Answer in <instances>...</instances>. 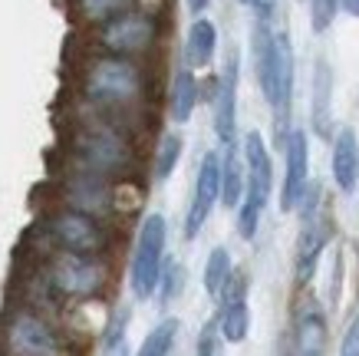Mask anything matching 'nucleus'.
I'll use <instances>...</instances> for the list:
<instances>
[{
  "mask_svg": "<svg viewBox=\"0 0 359 356\" xmlns=\"http://www.w3.org/2000/svg\"><path fill=\"white\" fill-rule=\"evenodd\" d=\"M83 99L96 109L99 116H122L142 103L145 96V73L129 56L102 53L89 60L83 70Z\"/></svg>",
  "mask_w": 359,
  "mask_h": 356,
  "instance_id": "1",
  "label": "nucleus"
},
{
  "mask_svg": "<svg viewBox=\"0 0 359 356\" xmlns=\"http://www.w3.org/2000/svg\"><path fill=\"white\" fill-rule=\"evenodd\" d=\"M69 152L76 169H89L106 178H122L135 169V145L126 136V129L109 116L79 122L76 132L69 136Z\"/></svg>",
  "mask_w": 359,
  "mask_h": 356,
  "instance_id": "2",
  "label": "nucleus"
},
{
  "mask_svg": "<svg viewBox=\"0 0 359 356\" xmlns=\"http://www.w3.org/2000/svg\"><path fill=\"white\" fill-rule=\"evenodd\" d=\"M40 284L50 301H93L109 284L102 254H73L56 248L40 270Z\"/></svg>",
  "mask_w": 359,
  "mask_h": 356,
  "instance_id": "3",
  "label": "nucleus"
},
{
  "mask_svg": "<svg viewBox=\"0 0 359 356\" xmlns=\"http://www.w3.org/2000/svg\"><path fill=\"white\" fill-rule=\"evenodd\" d=\"M158 33H162V27H158L155 13L129 7V11L116 13L109 20L96 23V46L102 53L135 60V56H145L158 44Z\"/></svg>",
  "mask_w": 359,
  "mask_h": 356,
  "instance_id": "4",
  "label": "nucleus"
},
{
  "mask_svg": "<svg viewBox=\"0 0 359 356\" xmlns=\"http://www.w3.org/2000/svg\"><path fill=\"white\" fill-rule=\"evenodd\" d=\"M165 241H168V221L165 215H149L135 235L129 264V287L135 301H149L158 287V274L165 264Z\"/></svg>",
  "mask_w": 359,
  "mask_h": 356,
  "instance_id": "5",
  "label": "nucleus"
},
{
  "mask_svg": "<svg viewBox=\"0 0 359 356\" xmlns=\"http://www.w3.org/2000/svg\"><path fill=\"white\" fill-rule=\"evenodd\" d=\"M4 356H66L53 324L36 310H13L0 330Z\"/></svg>",
  "mask_w": 359,
  "mask_h": 356,
  "instance_id": "6",
  "label": "nucleus"
},
{
  "mask_svg": "<svg viewBox=\"0 0 359 356\" xmlns=\"http://www.w3.org/2000/svg\"><path fill=\"white\" fill-rule=\"evenodd\" d=\"M43 231L53 248L73 251V254H106V248H109V231L102 225V218L83 215L76 208L53 211L46 218Z\"/></svg>",
  "mask_w": 359,
  "mask_h": 356,
  "instance_id": "7",
  "label": "nucleus"
},
{
  "mask_svg": "<svg viewBox=\"0 0 359 356\" xmlns=\"http://www.w3.org/2000/svg\"><path fill=\"white\" fill-rule=\"evenodd\" d=\"M60 195H63V208H76V211L93 218H106L116 208L112 178L89 172V169H76V165H73V172H66Z\"/></svg>",
  "mask_w": 359,
  "mask_h": 356,
  "instance_id": "8",
  "label": "nucleus"
},
{
  "mask_svg": "<svg viewBox=\"0 0 359 356\" xmlns=\"http://www.w3.org/2000/svg\"><path fill=\"white\" fill-rule=\"evenodd\" d=\"M218 195H221V162H218V152H205V159L198 165L195 175V192H191V205H188L185 215V237L195 241L198 231L205 228L208 215L215 211L218 205Z\"/></svg>",
  "mask_w": 359,
  "mask_h": 356,
  "instance_id": "9",
  "label": "nucleus"
},
{
  "mask_svg": "<svg viewBox=\"0 0 359 356\" xmlns=\"http://www.w3.org/2000/svg\"><path fill=\"white\" fill-rule=\"evenodd\" d=\"M273 192V165L271 152L264 145L261 132H248L244 136V202L257 208H267Z\"/></svg>",
  "mask_w": 359,
  "mask_h": 356,
  "instance_id": "10",
  "label": "nucleus"
},
{
  "mask_svg": "<svg viewBox=\"0 0 359 356\" xmlns=\"http://www.w3.org/2000/svg\"><path fill=\"white\" fill-rule=\"evenodd\" d=\"M221 313H218V336L228 343H241L250 330V310H248V274H231L228 284L218 294Z\"/></svg>",
  "mask_w": 359,
  "mask_h": 356,
  "instance_id": "11",
  "label": "nucleus"
},
{
  "mask_svg": "<svg viewBox=\"0 0 359 356\" xmlns=\"http://www.w3.org/2000/svg\"><path fill=\"white\" fill-rule=\"evenodd\" d=\"M215 136L221 145L238 139V53H228L224 73L215 79Z\"/></svg>",
  "mask_w": 359,
  "mask_h": 356,
  "instance_id": "12",
  "label": "nucleus"
},
{
  "mask_svg": "<svg viewBox=\"0 0 359 356\" xmlns=\"http://www.w3.org/2000/svg\"><path fill=\"white\" fill-rule=\"evenodd\" d=\"M283 152H287V175H283L280 211H294L297 202H300V192L306 185V172H310V142H306V132L304 129L287 132Z\"/></svg>",
  "mask_w": 359,
  "mask_h": 356,
  "instance_id": "13",
  "label": "nucleus"
},
{
  "mask_svg": "<svg viewBox=\"0 0 359 356\" xmlns=\"http://www.w3.org/2000/svg\"><path fill=\"white\" fill-rule=\"evenodd\" d=\"M330 235H333V225L327 218L310 215L304 218V228H300V241H297V281L306 284L313 277L316 261H320V251L327 248Z\"/></svg>",
  "mask_w": 359,
  "mask_h": 356,
  "instance_id": "14",
  "label": "nucleus"
},
{
  "mask_svg": "<svg viewBox=\"0 0 359 356\" xmlns=\"http://www.w3.org/2000/svg\"><path fill=\"white\" fill-rule=\"evenodd\" d=\"M333 178L343 192H356L359 182V142L353 129H339L333 142Z\"/></svg>",
  "mask_w": 359,
  "mask_h": 356,
  "instance_id": "15",
  "label": "nucleus"
},
{
  "mask_svg": "<svg viewBox=\"0 0 359 356\" xmlns=\"http://www.w3.org/2000/svg\"><path fill=\"white\" fill-rule=\"evenodd\" d=\"M215 50H218V27L205 20V17H195V23L188 27L185 37V66L205 70L215 60Z\"/></svg>",
  "mask_w": 359,
  "mask_h": 356,
  "instance_id": "16",
  "label": "nucleus"
},
{
  "mask_svg": "<svg viewBox=\"0 0 359 356\" xmlns=\"http://www.w3.org/2000/svg\"><path fill=\"white\" fill-rule=\"evenodd\" d=\"M221 162V195L218 202L224 208H238L241 198H244V162H241L238 142H228L224 152L218 155Z\"/></svg>",
  "mask_w": 359,
  "mask_h": 356,
  "instance_id": "17",
  "label": "nucleus"
},
{
  "mask_svg": "<svg viewBox=\"0 0 359 356\" xmlns=\"http://www.w3.org/2000/svg\"><path fill=\"white\" fill-rule=\"evenodd\" d=\"M198 106V79L191 66H182L172 79V93H168V112H172V122H188L191 112Z\"/></svg>",
  "mask_w": 359,
  "mask_h": 356,
  "instance_id": "18",
  "label": "nucleus"
},
{
  "mask_svg": "<svg viewBox=\"0 0 359 356\" xmlns=\"http://www.w3.org/2000/svg\"><path fill=\"white\" fill-rule=\"evenodd\" d=\"M323 353H327V317H323V310L310 307L297 320V356H323Z\"/></svg>",
  "mask_w": 359,
  "mask_h": 356,
  "instance_id": "19",
  "label": "nucleus"
},
{
  "mask_svg": "<svg viewBox=\"0 0 359 356\" xmlns=\"http://www.w3.org/2000/svg\"><path fill=\"white\" fill-rule=\"evenodd\" d=\"M330 93H333V76L323 60H316L313 73V129L316 136L330 139Z\"/></svg>",
  "mask_w": 359,
  "mask_h": 356,
  "instance_id": "20",
  "label": "nucleus"
},
{
  "mask_svg": "<svg viewBox=\"0 0 359 356\" xmlns=\"http://www.w3.org/2000/svg\"><path fill=\"white\" fill-rule=\"evenodd\" d=\"M178 330H182V324H178L175 317H165L162 324L142 340V346L135 350V356H172V346H175V340H178Z\"/></svg>",
  "mask_w": 359,
  "mask_h": 356,
  "instance_id": "21",
  "label": "nucleus"
},
{
  "mask_svg": "<svg viewBox=\"0 0 359 356\" xmlns=\"http://www.w3.org/2000/svg\"><path fill=\"white\" fill-rule=\"evenodd\" d=\"M182 149H185V139L178 132H165L162 142H158V152H155V178L158 182H168L175 172V165L182 159Z\"/></svg>",
  "mask_w": 359,
  "mask_h": 356,
  "instance_id": "22",
  "label": "nucleus"
},
{
  "mask_svg": "<svg viewBox=\"0 0 359 356\" xmlns=\"http://www.w3.org/2000/svg\"><path fill=\"white\" fill-rule=\"evenodd\" d=\"M231 274H234V268H231L228 248H215L208 254V264H205V291L211 294V297H218Z\"/></svg>",
  "mask_w": 359,
  "mask_h": 356,
  "instance_id": "23",
  "label": "nucleus"
},
{
  "mask_svg": "<svg viewBox=\"0 0 359 356\" xmlns=\"http://www.w3.org/2000/svg\"><path fill=\"white\" fill-rule=\"evenodd\" d=\"M135 0H76V11L83 20L89 23H102L109 20V17H116V13L129 11Z\"/></svg>",
  "mask_w": 359,
  "mask_h": 356,
  "instance_id": "24",
  "label": "nucleus"
},
{
  "mask_svg": "<svg viewBox=\"0 0 359 356\" xmlns=\"http://www.w3.org/2000/svg\"><path fill=\"white\" fill-rule=\"evenodd\" d=\"M178 287H182V268L175 264V261H165L162 264V274H158V297H162V303H168L178 294Z\"/></svg>",
  "mask_w": 359,
  "mask_h": 356,
  "instance_id": "25",
  "label": "nucleus"
},
{
  "mask_svg": "<svg viewBox=\"0 0 359 356\" xmlns=\"http://www.w3.org/2000/svg\"><path fill=\"white\" fill-rule=\"evenodd\" d=\"M261 211H264V208L250 205V202H244V198H241V205H238V235L244 237V241H254L257 225H261Z\"/></svg>",
  "mask_w": 359,
  "mask_h": 356,
  "instance_id": "26",
  "label": "nucleus"
},
{
  "mask_svg": "<svg viewBox=\"0 0 359 356\" xmlns=\"http://www.w3.org/2000/svg\"><path fill=\"white\" fill-rule=\"evenodd\" d=\"M310 11H313V30L323 33L333 23V13H337V0H310Z\"/></svg>",
  "mask_w": 359,
  "mask_h": 356,
  "instance_id": "27",
  "label": "nucleus"
},
{
  "mask_svg": "<svg viewBox=\"0 0 359 356\" xmlns=\"http://www.w3.org/2000/svg\"><path fill=\"white\" fill-rule=\"evenodd\" d=\"M218 353V324L208 320L205 330L198 334V343H195V356H215Z\"/></svg>",
  "mask_w": 359,
  "mask_h": 356,
  "instance_id": "28",
  "label": "nucleus"
},
{
  "mask_svg": "<svg viewBox=\"0 0 359 356\" xmlns=\"http://www.w3.org/2000/svg\"><path fill=\"white\" fill-rule=\"evenodd\" d=\"M339 356H359V317L349 324L343 343H339Z\"/></svg>",
  "mask_w": 359,
  "mask_h": 356,
  "instance_id": "29",
  "label": "nucleus"
},
{
  "mask_svg": "<svg viewBox=\"0 0 359 356\" xmlns=\"http://www.w3.org/2000/svg\"><path fill=\"white\" fill-rule=\"evenodd\" d=\"M250 11L257 13V20H267L271 23V17L277 13V0H244Z\"/></svg>",
  "mask_w": 359,
  "mask_h": 356,
  "instance_id": "30",
  "label": "nucleus"
},
{
  "mask_svg": "<svg viewBox=\"0 0 359 356\" xmlns=\"http://www.w3.org/2000/svg\"><path fill=\"white\" fill-rule=\"evenodd\" d=\"M185 4H188V11H191V13L198 17V13H205V11H208V4H211V0H185Z\"/></svg>",
  "mask_w": 359,
  "mask_h": 356,
  "instance_id": "31",
  "label": "nucleus"
},
{
  "mask_svg": "<svg viewBox=\"0 0 359 356\" xmlns=\"http://www.w3.org/2000/svg\"><path fill=\"white\" fill-rule=\"evenodd\" d=\"M339 4H343V7H346L353 17H359V0H339Z\"/></svg>",
  "mask_w": 359,
  "mask_h": 356,
  "instance_id": "32",
  "label": "nucleus"
},
{
  "mask_svg": "<svg viewBox=\"0 0 359 356\" xmlns=\"http://www.w3.org/2000/svg\"><path fill=\"white\" fill-rule=\"evenodd\" d=\"M241 4H244V0H241Z\"/></svg>",
  "mask_w": 359,
  "mask_h": 356,
  "instance_id": "33",
  "label": "nucleus"
},
{
  "mask_svg": "<svg viewBox=\"0 0 359 356\" xmlns=\"http://www.w3.org/2000/svg\"><path fill=\"white\" fill-rule=\"evenodd\" d=\"M283 356H287V353H283Z\"/></svg>",
  "mask_w": 359,
  "mask_h": 356,
  "instance_id": "34",
  "label": "nucleus"
}]
</instances>
